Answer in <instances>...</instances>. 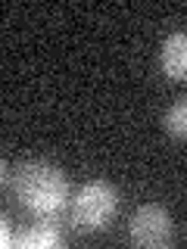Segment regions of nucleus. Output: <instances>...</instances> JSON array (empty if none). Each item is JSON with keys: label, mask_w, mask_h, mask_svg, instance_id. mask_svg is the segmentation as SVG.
Listing matches in <instances>:
<instances>
[{"label": "nucleus", "mask_w": 187, "mask_h": 249, "mask_svg": "<svg viewBox=\"0 0 187 249\" xmlns=\"http://www.w3.org/2000/svg\"><path fill=\"white\" fill-rule=\"evenodd\" d=\"M13 187H16V196L22 199V206L41 218H53L69 199L66 175L56 165H47V162H25V165H19L16 178H13Z\"/></svg>", "instance_id": "obj_1"}, {"label": "nucleus", "mask_w": 187, "mask_h": 249, "mask_svg": "<svg viewBox=\"0 0 187 249\" xmlns=\"http://www.w3.org/2000/svg\"><path fill=\"white\" fill-rule=\"evenodd\" d=\"M119 209V193L106 181H91L72 199V224L81 231H100Z\"/></svg>", "instance_id": "obj_2"}, {"label": "nucleus", "mask_w": 187, "mask_h": 249, "mask_svg": "<svg viewBox=\"0 0 187 249\" xmlns=\"http://www.w3.org/2000/svg\"><path fill=\"white\" fill-rule=\"evenodd\" d=\"M128 233L137 246H147V249H159V246H168L171 243V218L162 206H140L134 215H131V224H128Z\"/></svg>", "instance_id": "obj_3"}, {"label": "nucleus", "mask_w": 187, "mask_h": 249, "mask_svg": "<svg viewBox=\"0 0 187 249\" xmlns=\"http://www.w3.org/2000/svg\"><path fill=\"white\" fill-rule=\"evenodd\" d=\"M162 69L175 81H187V31H175L162 44Z\"/></svg>", "instance_id": "obj_4"}, {"label": "nucleus", "mask_w": 187, "mask_h": 249, "mask_svg": "<svg viewBox=\"0 0 187 249\" xmlns=\"http://www.w3.org/2000/svg\"><path fill=\"white\" fill-rule=\"evenodd\" d=\"M62 243V233L56 231V224H31L28 231H22L19 237L13 240V246H22V249H53Z\"/></svg>", "instance_id": "obj_5"}, {"label": "nucleus", "mask_w": 187, "mask_h": 249, "mask_svg": "<svg viewBox=\"0 0 187 249\" xmlns=\"http://www.w3.org/2000/svg\"><path fill=\"white\" fill-rule=\"evenodd\" d=\"M166 128L175 137H187V97L171 103V109L166 112Z\"/></svg>", "instance_id": "obj_6"}, {"label": "nucleus", "mask_w": 187, "mask_h": 249, "mask_svg": "<svg viewBox=\"0 0 187 249\" xmlns=\"http://www.w3.org/2000/svg\"><path fill=\"white\" fill-rule=\"evenodd\" d=\"M13 240H16V237H10V224L3 221V224H0V243H3V246H10Z\"/></svg>", "instance_id": "obj_7"}]
</instances>
